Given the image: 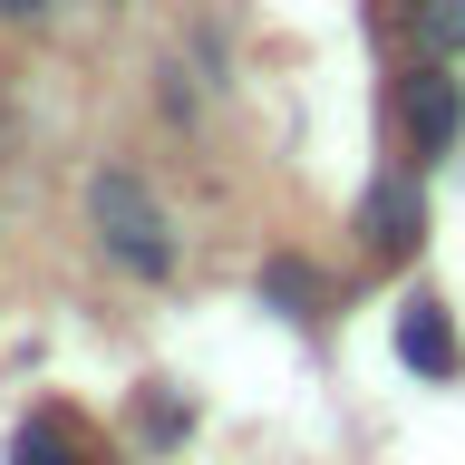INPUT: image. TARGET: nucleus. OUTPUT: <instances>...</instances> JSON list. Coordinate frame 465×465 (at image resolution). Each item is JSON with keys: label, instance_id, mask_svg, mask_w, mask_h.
I'll return each instance as SVG.
<instances>
[{"label": "nucleus", "instance_id": "39448f33", "mask_svg": "<svg viewBox=\"0 0 465 465\" xmlns=\"http://www.w3.org/2000/svg\"><path fill=\"white\" fill-rule=\"evenodd\" d=\"M10 465H107V456H97V436L68 407H29L20 436H10Z\"/></svg>", "mask_w": 465, "mask_h": 465}, {"label": "nucleus", "instance_id": "f257e3e1", "mask_svg": "<svg viewBox=\"0 0 465 465\" xmlns=\"http://www.w3.org/2000/svg\"><path fill=\"white\" fill-rule=\"evenodd\" d=\"M388 107H398V136H407L417 165H446V155H456V136H465V87H456L446 58H417Z\"/></svg>", "mask_w": 465, "mask_h": 465}, {"label": "nucleus", "instance_id": "7ed1b4c3", "mask_svg": "<svg viewBox=\"0 0 465 465\" xmlns=\"http://www.w3.org/2000/svg\"><path fill=\"white\" fill-rule=\"evenodd\" d=\"M417 232H427L417 174H378L369 194H359V242H369L378 262H407V252H417Z\"/></svg>", "mask_w": 465, "mask_h": 465}, {"label": "nucleus", "instance_id": "f03ea898", "mask_svg": "<svg viewBox=\"0 0 465 465\" xmlns=\"http://www.w3.org/2000/svg\"><path fill=\"white\" fill-rule=\"evenodd\" d=\"M97 232H107V252L126 262V272H165V262H174L155 203L136 194V174H107V184H97Z\"/></svg>", "mask_w": 465, "mask_h": 465}, {"label": "nucleus", "instance_id": "6e6552de", "mask_svg": "<svg viewBox=\"0 0 465 465\" xmlns=\"http://www.w3.org/2000/svg\"><path fill=\"white\" fill-rule=\"evenodd\" d=\"M0 10H10V20H29V10H49V0H0Z\"/></svg>", "mask_w": 465, "mask_h": 465}, {"label": "nucleus", "instance_id": "20e7f679", "mask_svg": "<svg viewBox=\"0 0 465 465\" xmlns=\"http://www.w3.org/2000/svg\"><path fill=\"white\" fill-rule=\"evenodd\" d=\"M398 359L417 378H456L465 369V340H456V320H446V301H407L398 311Z\"/></svg>", "mask_w": 465, "mask_h": 465}, {"label": "nucleus", "instance_id": "423d86ee", "mask_svg": "<svg viewBox=\"0 0 465 465\" xmlns=\"http://www.w3.org/2000/svg\"><path fill=\"white\" fill-rule=\"evenodd\" d=\"M388 20H407L417 58H456V49H465V0H398Z\"/></svg>", "mask_w": 465, "mask_h": 465}, {"label": "nucleus", "instance_id": "0eeeda50", "mask_svg": "<svg viewBox=\"0 0 465 465\" xmlns=\"http://www.w3.org/2000/svg\"><path fill=\"white\" fill-rule=\"evenodd\" d=\"M262 291H272L291 320H320V311H330V282H320L311 262H291V252H272V262H262Z\"/></svg>", "mask_w": 465, "mask_h": 465}]
</instances>
